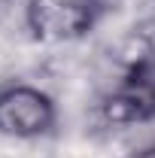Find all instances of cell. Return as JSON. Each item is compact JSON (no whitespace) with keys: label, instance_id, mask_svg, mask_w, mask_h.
I'll use <instances>...</instances> for the list:
<instances>
[{"label":"cell","instance_id":"3","mask_svg":"<svg viewBox=\"0 0 155 158\" xmlns=\"http://www.w3.org/2000/svg\"><path fill=\"white\" fill-rule=\"evenodd\" d=\"M107 116L113 122L155 118V49H149L131 64L122 85L107 100Z\"/></svg>","mask_w":155,"mask_h":158},{"label":"cell","instance_id":"2","mask_svg":"<svg viewBox=\"0 0 155 158\" xmlns=\"http://www.w3.org/2000/svg\"><path fill=\"white\" fill-rule=\"evenodd\" d=\"M58 110L43 88L15 82L0 88V134L15 140H34L55 128Z\"/></svg>","mask_w":155,"mask_h":158},{"label":"cell","instance_id":"4","mask_svg":"<svg viewBox=\"0 0 155 158\" xmlns=\"http://www.w3.org/2000/svg\"><path fill=\"white\" fill-rule=\"evenodd\" d=\"M134 158H155V146H146V149H140Z\"/></svg>","mask_w":155,"mask_h":158},{"label":"cell","instance_id":"1","mask_svg":"<svg viewBox=\"0 0 155 158\" xmlns=\"http://www.w3.org/2000/svg\"><path fill=\"white\" fill-rule=\"evenodd\" d=\"M103 12H107L103 0H27L24 21L37 40L70 43L91 34Z\"/></svg>","mask_w":155,"mask_h":158}]
</instances>
